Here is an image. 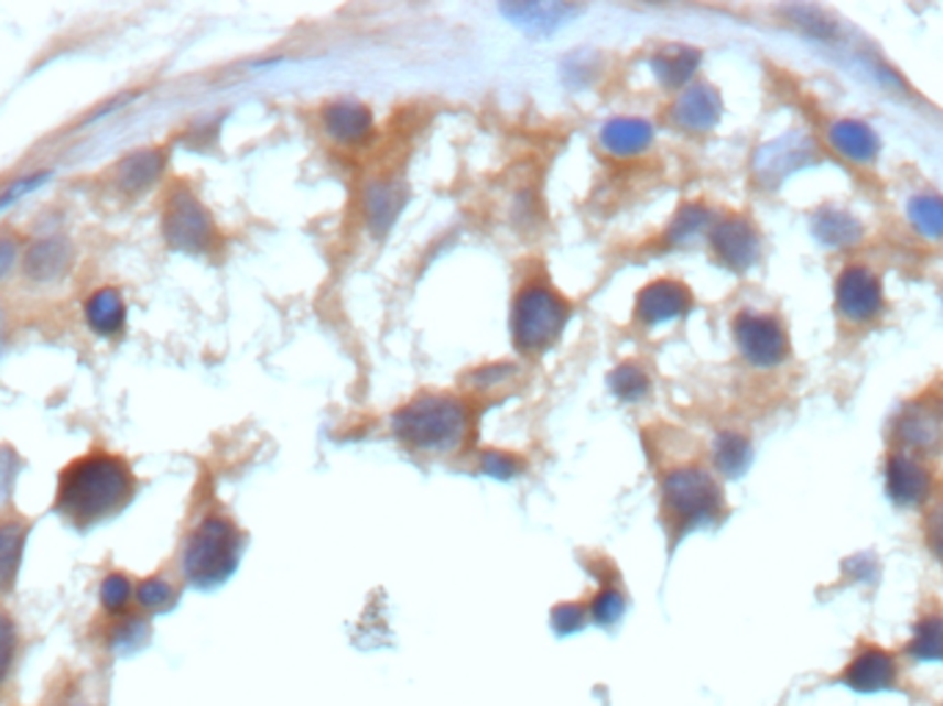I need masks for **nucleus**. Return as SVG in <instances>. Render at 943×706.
<instances>
[{
    "mask_svg": "<svg viewBox=\"0 0 943 706\" xmlns=\"http://www.w3.org/2000/svg\"><path fill=\"white\" fill-rule=\"evenodd\" d=\"M136 491L133 473L111 453H89L69 464L58 478L56 511L67 524L91 530L130 506Z\"/></svg>",
    "mask_w": 943,
    "mask_h": 706,
    "instance_id": "obj_1",
    "label": "nucleus"
},
{
    "mask_svg": "<svg viewBox=\"0 0 943 706\" xmlns=\"http://www.w3.org/2000/svg\"><path fill=\"white\" fill-rule=\"evenodd\" d=\"M469 425L466 406L447 395L416 398L394 414V436L416 450H453Z\"/></svg>",
    "mask_w": 943,
    "mask_h": 706,
    "instance_id": "obj_2",
    "label": "nucleus"
},
{
    "mask_svg": "<svg viewBox=\"0 0 943 706\" xmlns=\"http://www.w3.org/2000/svg\"><path fill=\"white\" fill-rule=\"evenodd\" d=\"M240 561V533L229 519L207 517L191 530L183 546V574L191 585L207 590L232 577Z\"/></svg>",
    "mask_w": 943,
    "mask_h": 706,
    "instance_id": "obj_3",
    "label": "nucleus"
},
{
    "mask_svg": "<svg viewBox=\"0 0 943 706\" xmlns=\"http://www.w3.org/2000/svg\"><path fill=\"white\" fill-rule=\"evenodd\" d=\"M568 304L546 284H530L513 306V343L524 354H539L561 337Z\"/></svg>",
    "mask_w": 943,
    "mask_h": 706,
    "instance_id": "obj_4",
    "label": "nucleus"
},
{
    "mask_svg": "<svg viewBox=\"0 0 943 706\" xmlns=\"http://www.w3.org/2000/svg\"><path fill=\"white\" fill-rule=\"evenodd\" d=\"M662 500L679 533L715 522L723 511V497L704 469H673L662 486Z\"/></svg>",
    "mask_w": 943,
    "mask_h": 706,
    "instance_id": "obj_5",
    "label": "nucleus"
},
{
    "mask_svg": "<svg viewBox=\"0 0 943 706\" xmlns=\"http://www.w3.org/2000/svg\"><path fill=\"white\" fill-rule=\"evenodd\" d=\"M163 238L172 249L188 251V254H202L213 246V238H216L213 218L191 191L177 188L169 194L166 210H163Z\"/></svg>",
    "mask_w": 943,
    "mask_h": 706,
    "instance_id": "obj_6",
    "label": "nucleus"
},
{
    "mask_svg": "<svg viewBox=\"0 0 943 706\" xmlns=\"http://www.w3.org/2000/svg\"><path fill=\"white\" fill-rule=\"evenodd\" d=\"M734 332H737L739 350L748 362L759 365V368H772V365L787 359V337L772 317L743 312L734 323Z\"/></svg>",
    "mask_w": 943,
    "mask_h": 706,
    "instance_id": "obj_7",
    "label": "nucleus"
},
{
    "mask_svg": "<svg viewBox=\"0 0 943 706\" xmlns=\"http://www.w3.org/2000/svg\"><path fill=\"white\" fill-rule=\"evenodd\" d=\"M838 309L849 321H869L880 312V282L866 268H847L836 284Z\"/></svg>",
    "mask_w": 943,
    "mask_h": 706,
    "instance_id": "obj_8",
    "label": "nucleus"
},
{
    "mask_svg": "<svg viewBox=\"0 0 943 706\" xmlns=\"http://www.w3.org/2000/svg\"><path fill=\"white\" fill-rule=\"evenodd\" d=\"M712 249L717 260L731 271H748L759 260V238L750 229V224L739 218H728L712 229Z\"/></svg>",
    "mask_w": 943,
    "mask_h": 706,
    "instance_id": "obj_9",
    "label": "nucleus"
},
{
    "mask_svg": "<svg viewBox=\"0 0 943 706\" xmlns=\"http://www.w3.org/2000/svg\"><path fill=\"white\" fill-rule=\"evenodd\" d=\"M842 684L855 693H882L897 684V662L882 649H864L842 673Z\"/></svg>",
    "mask_w": 943,
    "mask_h": 706,
    "instance_id": "obj_10",
    "label": "nucleus"
},
{
    "mask_svg": "<svg viewBox=\"0 0 943 706\" xmlns=\"http://www.w3.org/2000/svg\"><path fill=\"white\" fill-rule=\"evenodd\" d=\"M23 273L31 282H56L73 265V249L64 238H45L36 240L25 249L23 260Z\"/></svg>",
    "mask_w": 943,
    "mask_h": 706,
    "instance_id": "obj_11",
    "label": "nucleus"
},
{
    "mask_svg": "<svg viewBox=\"0 0 943 706\" xmlns=\"http://www.w3.org/2000/svg\"><path fill=\"white\" fill-rule=\"evenodd\" d=\"M166 169V155L161 150H139L124 155L113 169V180H117L119 191L128 196L144 194L147 188L158 183V177Z\"/></svg>",
    "mask_w": 943,
    "mask_h": 706,
    "instance_id": "obj_12",
    "label": "nucleus"
},
{
    "mask_svg": "<svg viewBox=\"0 0 943 706\" xmlns=\"http://www.w3.org/2000/svg\"><path fill=\"white\" fill-rule=\"evenodd\" d=\"M720 97L712 86H690L673 108V119L690 133H706L720 119Z\"/></svg>",
    "mask_w": 943,
    "mask_h": 706,
    "instance_id": "obj_13",
    "label": "nucleus"
},
{
    "mask_svg": "<svg viewBox=\"0 0 943 706\" xmlns=\"http://www.w3.org/2000/svg\"><path fill=\"white\" fill-rule=\"evenodd\" d=\"M693 298L687 290L676 282H654L638 295V315L646 323H665L673 317L684 315L690 309Z\"/></svg>",
    "mask_w": 943,
    "mask_h": 706,
    "instance_id": "obj_14",
    "label": "nucleus"
},
{
    "mask_svg": "<svg viewBox=\"0 0 943 706\" xmlns=\"http://www.w3.org/2000/svg\"><path fill=\"white\" fill-rule=\"evenodd\" d=\"M886 484L897 506H919L930 491V475L910 458L893 456L886 469Z\"/></svg>",
    "mask_w": 943,
    "mask_h": 706,
    "instance_id": "obj_15",
    "label": "nucleus"
},
{
    "mask_svg": "<svg viewBox=\"0 0 943 706\" xmlns=\"http://www.w3.org/2000/svg\"><path fill=\"white\" fill-rule=\"evenodd\" d=\"M25 541H29V524L20 522V519L0 522V596L12 594L14 585H18Z\"/></svg>",
    "mask_w": 943,
    "mask_h": 706,
    "instance_id": "obj_16",
    "label": "nucleus"
},
{
    "mask_svg": "<svg viewBox=\"0 0 943 706\" xmlns=\"http://www.w3.org/2000/svg\"><path fill=\"white\" fill-rule=\"evenodd\" d=\"M323 128L332 139L343 144H356L365 141L372 130V117L359 102H334L323 111Z\"/></svg>",
    "mask_w": 943,
    "mask_h": 706,
    "instance_id": "obj_17",
    "label": "nucleus"
},
{
    "mask_svg": "<svg viewBox=\"0 0 943 706\" xmlns=\"http://www.w3.org/2000/svg\"><path fill=\"white\" fill-rule=\"evenodd\" d=\"M651 139H654V130L643 119H613L601 128V144L618 158L638 155L651 144Z\"/></svg>",
    "mask_w": 943,
    "mask_h": 706,
    "instance_id": "obj_18",
    "label": "nucleus"
},
{
    "mask_svg": "<svg viewBox=\"0 0 943 706\" xmlns=\"http://www.w3.org/2000/svg\"><path fill=\"white\" fill-rule=\"evenodd\" d=\"M124 317H128V312H124V301L117 290L102 287L86 301V321L97 334H106V337L119 334L124 328Z\"/></svg>",
    "mask_w": 943,
    "mask_h": 706,
    "instance_id": "obj_19",
    "label": "nucleus"
},
{
    "mask_svg": "<svg viewBox=\"0 0 943 706\" xmlns=\"http://www.w3.org/2000/svg\"><path fill=\"white\" fill-rule=\"evenodd\" d=\"M831 144L849 161L866 163L877 155V135L864 122L844 119L831 128Z\"/></svg>",
    "mask_w": 943,
    "mask_h": 706,
    "instance_id": "obj_20",
    "label": "nucleus"
},
{
    "mask_svg": "<svg viewBox=\"0 0 943 706\" xmlns=\"http://www.w3.org/2000/svg\"><path fill=\"white\" fill-rule=\"evenodd\" d=\"M506 12L522 29L533 31V34H546V31H555L557 25L566 23L579 9L563 7V3H522V7H508Z\"/></svg>",
    "mask_w": 943,
    "mask_h": 706,
    "instance_id": "obj_21",
    "label": "nucleus"
},
{
    "mask_svg": "<svg viewBox=\"0 0 943 706\" xmlns=\"http://www.w3.org/2000/svg\"><path fill=\"white\" fill-rule=\"evenodd\" d=\"M814 235L825 246H836V249H844V246L858 243L860 224L855 221L849 213L836 210V207H825V210H820L814 216Z\"/></svg>",
    "mask_w": 943,
    "mask_h": 706,
    "instance_id": "obj_22",
    "label": "nucleus"
},
{
    "mask_svg": "<svg viewBox=\"0 0 943 706\" xmlns=\"http://www.w3.org/2000/svg\"><path fill=\"white\" fill-rule=\"evenodd\" d=\"M698 62L701 56L698 51H693V47H673V51H665L660 53V56H654L651 69H654V75L668 86V89H679V86H684L690 78H693V73L698 69Z\"/></svg>",
    "mask_w": 943,
    "mask_h": 706,
    "instance_id": "obj_23",
    "label": "nucleus"
},
{
    "mask_svg": "<svg viewBox=\"0 0 943 706\" xmlns=\"http://www.w3.org/2000/svg\"><path fill=\"white\" fill-rule=\"evenodd\" d=\"M403 202H405V196H403V191H400V185L381 183V185H376V188L367 191L365 210H367V221H370V227L378 229V232H383V229L392 227V221L398 218Z\"/></svg>",
    "mask_w": 943,
    "mask_h": 706,
    "instance_id": "obj_24",
    "label": "nucleus"
},
{
    "mask_svg": "<svg viewBox=\"0 0 943 706\" xmlns=\"http://www.w3.org/2000/svg\"><path fill=\"white\" fill-rule=\"evenodd\" d=\"M908 654L919 662H943V616H926L915 623Z\"/></svg>",
    "mask_w": 943,
    "mask_h": 706,
    "instance_id": "obj_25",
    "label": "nucleus"
},
{
    "mask_svg": "<svg viewBox=\"0 0 943 706\" xmlns=\"http://www.w3.org/2000/svg\"><path fill=\"white\" fill-rule=\"evenodd\" d=\"M899 439L910 447H919V450H935L941 445V425L932 414L913 409L899 420Z\"/></svg>",
    "mask_w": 943,
    "mask_h": 706,
    "instance_id": "obj_26",
    "label": "nucleus"
},
{
    "mask_svg": "<svg viewBox=\"0 0 943 706\" xmlns=\"http://www.w3.org/2000/svg\"><path fill=\"white\" fill-rule=\"evenodd\" d=\"M147 640H150V623L144 616H119L108 634V645L117 654H133Z\"/></svg>",
    "mask_w": 943,
    "mask_h": 706,
    "instance_id": "obj_27",
    "label": "nucleus"
},
{
    "mask_svg": "<svg viewBox=\"0 0 943 706\" xmlns=\"http://www.w3.org/2000/svg\"><path fill=\"white\" fill-rule=\"evenodd\" d=\"M715 461L720 473L728 478H739L750 464V445L737 434H723L715 442Z\"/></svg>",
    "mask_w": 943,
    "mask_h": 706,
    "instance_id": "obj_28",
    "label": "nucleus"
},
{
    "mask_svg": "<svg viewBox=\"0 0 943 706\" xmlns=\"http://www.w3.org/2000/svg\"><path fill=\"white\" fill-rule=\"evenodd\" d=\"M908 218L924 238H943V199L915 196L908 205Z\"/></svg>",
    "mask_w": 943,
    "mask_h": 706,
    "instance_id": "obj_29",
    "label": "nucleus"
},
{
    "mask_svg": "<svg viewBox=\"0 0 943 706\" xmlns=\"http://www.w3.org/2000/svg\"><path fill=\"white\" fill-rule=\"evenodd\" d=\"M133 599H136V588L133 583H130L128 574L113 572L100 583V605L102 610L111 612V616L117 618L124 616V610H128Z\"/></svg>",
    "mask_w": 943,
    "mask_h": 706,
    "instance_id": "obj_30",
    "label": "nucleus"
},
{
    "mask_svg": "<svg viewBox=\"0 0 943 706\" xmlns=\"http://www.w3.org/2000/svg\"><path fill=\"white\" fill-rule=\"evenodd\" d=\"M20 654V632L14 618L7 610H0V689L7 687L12 678L14 665Z\"/></svg>",
    "mask_w": 943,
    "mask_h": 706,
    "instance_id": "obj_31",
    "label": "nucleus"
},
{
    "mask_svg": "<svg viewBox=\"0 0 943 706\" xmlns=\"http://www.w3.org/2000/svg\"><path fill=\"white\" fill-rule=\"evenodd\" d=\"M136 601H139L141 610L147 612H166L172 610L174 601H177V590L172 588V583L163 577L144 579L136 590Z\"/></svg>",
    "mask_w": 943,
    "mask_h": 706,
    "instance_id": "obj_32",
    "label": "nucleus"
},
{
    "mask_svg": "<svg viewBox=\"0 0 943 706\" xmlns=\"http://www.w3.org/2000/svg\"><path fill=\"white\" fill-rule=\"evenodd\" d=\"M610 387L621 401H640V398L649 395L651 390L649 376H646L640 368H635V365H624V368H618L616 373L610 376Z\"/></svg>",
    "mask_w": 943,
    "mask_h": 706,
    "instance_id": "obj_33",
    "label": "nucleus"
},
{
    "mask_svg": "<svg viewBox=\"0 0 943 706\" xmlns=\"http://www.w3.org/2000/svg\"><path fill=\"white\" fill-rule=\"evenodd\" d=\"M624 607H627V596L618 588L605 585V588L599 590V596L594 599V605H590V612H594V618L599 623H616L618 618L624 616Z\"/></svg>",
    "mask_w": 943,
    "mask_h": 706,
    "instance_id": "obj_34",
    "label": "nucleus"
},
{
    "mask_svg": "<svg viewBox=\"0 0 943 706\" xmlns=\"http://www.w3.org/2000/svg\"><path fill=\"white\" fill-rule=\"evenodd\" d=\"M709 221V213L704 210V207L698 205H687L682 213H679L676 218H673L671 224V240H676V243H682V240H690L693 235L701 232V227Z\"/></svg>",
    "mask_w": 943,
    "mask_h": 706,
    "instance_id": "obj_35",
    "label": "nucleus"
},
{
    "mask_svg": "<svg viewBox=\"0 0 943 706\" xmlns=\"http://www.w3.org/2000/svg\"><path fill=\"white\" fill-rule=\"evenodd\" d=\"M787 14L794 20V25H800L805 34L816 36V40H827V36H833V31H836L833 29L831 20L822 18L816 9H800L798 7V9H787Z\"/></svg>",
    "mask_w": 943,
    "mask_h": 706,
    "instance_id": "obj_36",
    "label": "nucleus"
},
{
    "mask_svg": "<svg viewBox=\"0 0 943 706\" xmlns=\"http://www.w3.org/2000/svg\"><path fill=\"white\" fill-rule=\"evenodd\" d=\"M926 544H930L932 555L943 563V502H937L926 517Z\"/></svg>",
    "mask_w": 943,
    "mask_h": 706,
    "instance_id": "obj_37",
    "label": "nucleus"
},
{
    "mask_svg": "<svg viewBox=\"0 0 943 706\" xmlns=\"http://www.w3.org/2000/svg\"><path fill=\"white\" fill-rule=\"evenodd\" d=\"M484 469L491 478L508 480L519 473V461L513 456H506V453H489V456L484 458Z\"/></svg>",
    "mask_w": 943,
    "mask_h": 706,
    "instance_id": "obj_38",
    "label": "nucleus"
},
{
    "mask_svg": "<svg viewBox=\"0 0 943 706\" xmlns=\"http://www.w3.org/2000/svg\"><path fill=\"white\" fill-rule=\"evenodd\" d=\"M585 623V610L579 605H561L555 610V629L561 634L577 632Z\"/></svg>",
    "mask_w": 943,
    "mask_h": 706,
    "instance_id": "obj_39",
    "label": "nucleus"
},
{
    "mask_svg": "<svg viewBox=\"0 0 943 706\" xmlns=\"http://www.w3.org/2000/svg\"><path fill=\"white\" fill-rule=\"evenodd\" d=\"M14 262H18V243L12 238H0V279L12 271Z\"/></svg>",
    "mask_w": 943,
    "mask_h": 706,
    "instance_id": "obj_40",
    "label": "nucleus"
},
{
    "mask_svg": "<svg viewBox=\"0 0 943 706\" xmlns=\"http://www.w3.org/2000/svg\"><path fill=\"white\" fill-rule=\"evenodd\" d=\"M58 706H100V700H95L91 695H86L84 689H73V693L64 695L62 704Z\"/></svg>",
    "mask_w": 943,
    "mask_h": 706,
    "instance_id": "obj_41",
    "label": "nucleus"
}]
</instances>
